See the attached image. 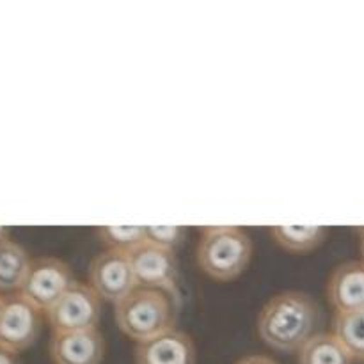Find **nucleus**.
I'll list each match as a JSON object with an SVG mask.
<instances>
[{
  "label": "nucleus",
  "mask_w": 364,
  "mask_h": 364,
  "mask_svg": "<svg viewBox=\"0 0 364 364\" xmlns=\"http://www.w3.org/2000/svg\"><path fill=\"white\" fill-rule=\"evenodd\" d=\"M41 311L20 294L6 295L0 313V348L18 355L38 341Z\"/></svg>",
  "instance_id": "7"
},
{
  "label": "nucleus",
  "mask_w": 364,
  "mask_h": 364,
  "mask_svg": "<svg viewBox=\"0 0 364 364\" xmlns=\"http://www.w3.org/2000/svg\"><path fill=\"white\" fill-rule=\"evenodd\" d=\"M6 238H7V230H6V228L0 226V244H2V242L6 240Z\"/></svg>",
  "instance_id": "20"
},
{
  "label": "nucleus",
  "mask_w": 364,
  "mask_h": 364,
  "mask_svg": "<svg viewBox=\"0 0 364 364\" xmlns=\"http://www.w3.org/2000/svg\"><path fill=\"white\" fill-rule=\"evenodd\" d=\"M48 352L53 364H102L105 340L98 329L52 333Z\"/></svg>",
  "instance_id": "9"
},
{
  "label": "nucleus",
  "mask_w": 364,
  "mask_h": 364,
  "mask_svg": "<svg viewBox=\"0 0 364 364\" xmlns=\"http://www.w3.org/2000/svg\"><path fill=\"white\" fill-rule=\"evenodd\" d=\"M0 364H18V359L14 354H9V352L0 348Z\"/></svg>",
  "instance_id": "19"
},
{
  "label": "nucleus",
  "mask_w": 364,
  "mask_h": 364,
  "mask_svg": "<svg viewBox=\"0 0 364 364\" xmlns=\"http://www.w3.org/2000/svg\"><path fill=\"white\" fill-rule=\"evenodd\" d=\"M361 255H363V262H364V230L361 231Z\"/></svg>",
  "instance_id": "21"
},
{
  "label": "nucleus",
  "mask_w": 364,
  "mask_h": 364,
  "mask_svg": "<svg viewBox=\"0 0 364 364\" xmlns=\"http://www.w3.org/2000/svg\"><path fill=\"white\" fill-rule=\"evenodd\" d=\"M352 355L333 333L315 334L299 350V364H352Z\"/></svg>",
  "instance_id": "13"
},
{
  "label": "nucleus",
  "mask_w": 364,
  "mask_h": 364,
  "mask_svg": "<svg viewBox=\"0 0 364 364\" xmlns=\"http://www.w3.org/2000/svg\"><path fill=\"white\" fill-rule=\"evenodd\" d=\"M176 315L178 302L171 295L148 288H135L114 309L121 333L137 343L174 329Z\"/></svg>",
  "instance_id": "2"
},
{
  "label": "nucleus",
  "mask_w": 364,
  "mask_h": 364,
  "mask_svg": "<svg viewBox=\"0 0 364 364\" xmlns=\"http://www.w3.org/2000/svg\"><path fill=\"white\" fill-rule=\"evenodd\" d=\"M237 364H279L274 361L272 358H267V355H247V358L240 359Z\"/></svg>",
  "instance_id": "18"
},
{
  "label": "nucleus",
  "mask_w": 364,
  "mask_h": 364,
  "mask_svg": "<svg viewBox=\"0 0 364 364\" xmlns=\"http://www.w3.org/2000/svg\"><path fill=\"white\" fill-rule=\"evenodd\" d=\"M185 228L181 226H148L146 228V242L156 247L174 251L183 242Z\"/></svg>",
  "instance_id": "17"
},
{
  "label": "nucleus",
  "mask_w": 364,
  "mask_h": 364,
  "mask_svg": "<svg viewBox=\"0 0 364 364\" xmlns=\"http://www.w3.org/2000/svg\"><path fill=\"white\" fill-rule=\"evenodd\" d=\"M198 265L212 279L228 283L247 270L252 258V242L244 230L235 226H213L201 231Z\"/></svg>",
  "instance_id": "3"
},
{
  "label": "nucleus",
  "mask_w": 364,
  "mask_h": 364,
  "mask_svg": "<svg viewBox=\"0 0 364 364\" xmlns=\"http://www.w3.org/2000/svg\"><path fill=\"white\" fill-rule=\"evenodd\" d=\"M137 288L159 290L171 295L180 304V288H178V259L174 251L142 244L130 255Z\"/></svg>",
  "instance_id": "6"
},
{
  "label": "nucleus",
  "mask_w": 364,
  "mask_h": 364,
  "mask_svg": "<svg viewBox=\"0 0 364 364\" xmlns=\"http://www.w3.org/2000/svg\"><path fill=\"white\" fill-rule=\"evenodd\" d=\"M4 302H6V295H4V294H0V313H2Z\"/></svg>",
  "instance_id": "22"
},
{
  "label": "nucleus",
  "mask_w": 364,
  "mask_h": 364,
  "mask_svg": "<svg viewBox=\"0 0 364 364\" xmlns=\"http://www.w3.org/2000/svg\"><path fill=\"white\" fill-rule=\"evenodd\" d=\"M75 283L73 270L55 256H41L32 259L27 277L18 294L34 308L46 313Z\"/></svg>",
  "instance_id": "5"
},
{
  "label": "nucleus",
  "mask_w": 364,
  "mask_h": 364,
  "mask_svg": "<svg viewBox=\"0 0 364 364\" xmlns=\"http://www.w3.org/2000/svg\"><path fill=\"white\" fill-rule=\"evenodd\" d=\"M272 238L284 251L302 255L322 245L327 230L323 226H274Z\"/></svg>",
  "instance_id": "14"
},
{
  "label": "nucleus",
  "mask_w": 364,
  "mask_h": 364,
  "mask_svg": "<svg viewBox=\"0 0 364 364\" xmlns=\"http://www.w3.org/2000/svg\"><path fill=\"white\" fill-rule=\"evenodd\" d=\"M333 334L343 343L352 359L364 361V309L350 313H336Z\"/></svg>",
  "instance_id": "15"
},
{
  "label": "nucleus",
  "mask_w": 364,
  "mask_h": 364,
  "mask_svg": "<svg viewBox=\"0 0 364 364\" xmlns=\"http://www.w3.org/2000/svg\"><path fill=\"white\" fill-rule=\"evenodd\" d=\"M320 308L304 291H283L269 299L258 315V334L265 345L279 352L301 350L315 336Z\"/></svg>",
  "instance_id": "1"
},
{
  "label": "nucleus",
  "mask_w": 364,
  "mask_h": 364,
  "mask_svg": "<svg viewBox=\"0 0 364 364\" xmlns=\"http://www.w3.org/2000/svg\"><path fill=\"white\" fill-rule=\"evenodd\" d=\"M89 287L114 306L128 297L137 288L130 255L110 249L96 255L89 265Z\"/></svg>",
  "instance_id": "8"
},
{
  "label": "nucleus",
  "mask_w": 364,
  "mask_h": 364,
  "mask_svg": "<svg viewBox=\"0 0 364 364\" xmlns=\"http://www.w3.org/2000/svg\"><path fill=\"white\" fill-rule=\"evenodd\" d=\"M52 333H78L98 329L102 299L91 287L75 281L70 290L45 313Z\"/></svg>",
  "instance_id": "4"
},
{
  "label": "nucleus",
  "mask_w": 364,
  "mask_h": 364,
  "mask_svg": "<svg viewBox=\"0 0 364 364\" xmlns=\"http://www.w3.org/2000/svg\"><path fill=\"white\" fill-rule=\"evenodd\" d=\"M100 240L107 249L132 255L135 249L146 244V228L142 226H102L98 230Z\"/></svg>",
  "instance_id": "16"
},
{
  "label": "nucleus",
  "mask_w": 364,
  "mask_h": 364,
  "mask_svg": "<svg viewBox=\"0 0 364 364\" xmlns=\"http://www.w3.org/2000/svg\"><path fill=\"white\" fill-rule=\"evenodd\" d=\"M327 299L336 313L364 309V262L338 265L327 281Z\"/></svg>",
  "instance_id": "11"
},
{
  "label": "nucleus",
  "mask_w": 364,
  "mask_h": 364,
  "mask_svg": "<svg viewBox=\"0 0 364 364\" xmlns=\"http://www.w3.org/2000/svg\"><path fill=\"white\" fill-rule=\"evenodd\" d=\"M31 263L28 252L18 242L6 238L0 244V294H18Z\"/></svg>",
  "instance_id": "12"
},
{
  "label": "nucleus",
  "mask_w": 364,
  "mask_h": 364,
  "mask_svg": "<svg viewBox=\"0 0 364 364\" xmlns=\"http://www.w3.org/2000/svg\"><path fill=\"white\" fill-rule=\"evenodd\" d=\"M135 364H196V347L187 333L171 329L137 343Z\"/></svg>",
  "instance_id": "10"
}]
</instances>
